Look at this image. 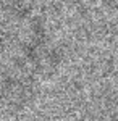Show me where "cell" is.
Here are the masks:
<instances>
[{
    "label": "cell",
    "instance_id": "obj_2",
    "mask_svg": "<svg viewBox=\"0 0 118 121\" xmlns=\"http://www.w3.org/2000/svg\"><path fill=\"white\" fill-rule=\"evenodd\" d=\"M36 0H0V8L13 18H27Z\"/></svg>",
    "mask_w": 118,
    "mask_h": 121
},
{
    "label": "cell",
    "instance_id": "obj_3",
    "mask_svg": "<svg viewBox=\"0 0 118 121\" xmlns=\"http://www.w3.org/2000/svg\"><path fill=\"white\" fill-rule=\"evenodd\" d=\"M2 47H3V32L0 31V50H2Z\"/></svg>",
    "mask_w": 118,
    "mask_h": 121
},
{
    "label": "cell",
    "instance_id": "obj_1",
    "mask_svg": "<svg viewBox=\"0 0 118 121\" xmlns=\"http://www.w3.org/2000/svg\"><path fill=\"white\" fill-rule=\"evenodd\" d=\"M34 84L27 76H11L2 86L3 99L11 105H23L32 99Z\"/></svg>",
    "mask_w": 118,
    "mask_h": 121
}]
</instances>
